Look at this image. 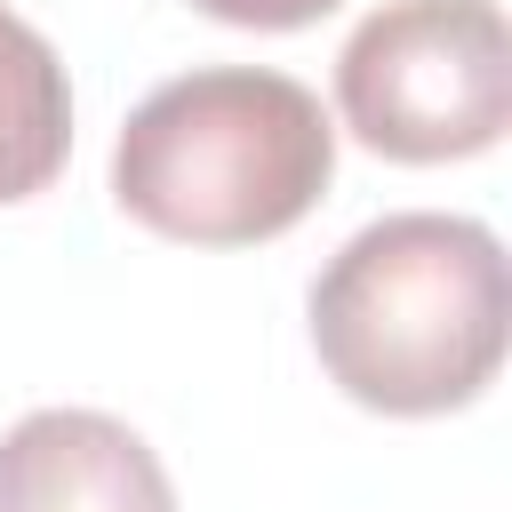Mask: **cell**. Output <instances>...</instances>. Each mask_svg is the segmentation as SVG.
<instances>
[{
    "label": "cell",
    "instance_id": "obj_1",
    "mask_svg": "<svg viewBox=\"0 0 512 512\" xmlns=\"http://www.w3.org/2000/svg\"><path fill=\"white\" fill-rule=\"evenodd\" d=\"M512 280L504 240L472 216H384L312 280V352L344 400L376 416H448L504 368Z\"/></svg>",
    "mask_w": 512,
    "mask_h": 512
},
{
    "label": "cell",
    "instance_id": "obj_2",
    "mask_svg": "<svg viewBox=\"0 0 512 512\" xmlns=\"http://www.w3.org/2000/svg\"><path fill=\"white\" fill-rule=\"evenodd\" d=\"M336 176V128L288 72L208 64L152 88L112 144V200L184 248L280 240L320 208Z\"/></svg>",
    "mask_w": 512,
    "mask_h": 512
},
{
    "label": "cell",
    "instance_id": "obj_3",
    "mask_svg": "<svg viewBox=\"0 0 512 512\" xmlns=\"http://www.w3.org/2000/svg\"><path fill=\"white\" fill-rule=\"evenodd\" d=\"M344 128L408 168L472 160L512 128V24L496 0H384L336 56Z\"/></svg>",
    "mask_w": 512,
    "mask_h": 512
},
{
    "label": "cell",
    "instance_id": "obj_4",
    "mask_svg": "<svg viewBox=\"0 0 512 512\" xmlns=\"http://www.w3.org/2000/svg\"><path fill=\"white\" fill-rule=\"evenodd\" d=\"M0 512H176V488L120 416L32 408L0 432Z\"/></svg>",
    "mask_w": 512,
    "mask_h": 512
},
{
    "label": "cell",
    "instance_id": "obj_5",
    "mask_svg": "<svg viewBox=\"0 0 512 512\" xmlns=\"http://www.w3.org/2000/svg\"><path fill=\"white\" fill-rule=\"evenodd\" d=\"M72 152V80L64 56L0 0V208L56 184Z\"/></svg>",
    "mask_w": 512,
    "mask_h": 512
},
{
    "label": "cell",
    "instance_id": "obj_6",
    "mask_svg": "<svg viewBox=\"0 0 512 512\" xmlns=\"http://www.w3.org/2000/svg\"><path fill=\"white\" fill-rule=\"evenodd\" d=\"M200 16H216V24H240V32H304V24H320L336 0H192Z\"/></svg>",
    "mask_w": 512,
    "mask_h": 512
}]
</instances>
